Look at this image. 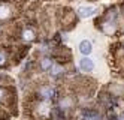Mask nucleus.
<instances>
[{
  "mask_svg": "<svg viewBox=\"0 0 124 120\" xmlns=\"http://www.w3.org/2000/svg\"><path fill=\"white\" fill-rule=\"evenodd\" d=\"M14 15V6L9 2H0V21H8Z\"/></svg>",
  "mask_w": 124,
  "mask_h": 120,
  "instance_id": "obj_1",
  "label": "nucleus"
},
{
  "mask_svg": "<svg viewBox=\"0 0 124 120\" xmlns=\"http://www.w3.org/2000/svg\"><path fill=\"white\" fill-rule=\"evenodd\" d=\"M81 119L82 120H100V113L93 108H84L81 111Z\"/></svg>",
  "mask_w": 124,
  "mask_h": 120,
  "instance_id": "obj_2",
  "label": "nucleus"
},
{
  "mask_svg": "<svg viewBox=\"0 0 124 120\" xmlns=\"http://www.w3.org/2000/svg\"><path fill=\"white\" fill-rule=\"evenodd\" d=\"M54 95H55V89L51 87V86H43V87H40V90H39V96H40L42 99H45V101L54 98Z\"/></svg>",
  "mask_w": 124,
  "mask_h": 120,
  "instance_id": "obj_3",
  "label": "nucleus"
},
{
  "mask_svg": "<svg viewBox=\"0 0 124 120\" xmlns=\"http://www.w3.org/2000/svg\"><path fill=\"white\" fill-rule=\"evenodd\" d=\"M20 38H21V41H24V42H31L34 38H36V33H34L33 29L27 27V29H23V32H21V35H20Z\"/></svg>",
  "mask_w": 124,
  "mask_h": 120,
  "instance_id": "obj_4",
  "label": "nucleus"
},
{
  "mask_svg": "<svg viewBox=\"0 0 124 120\" xmlns=\"http://www.w3.org/2000/svg\"><path fill=\"white\" fill-rule=\"evenodd\" d=\"M79 68H81L84 72H91L94 69V63L91 59H88V57H84L79 60Z\"/></svg>",
  "mask_w": 124,
  "mask_h": 120,
  "instance_id": "obj_5",
  "label": "nucleus"
},
{
  "mask_svg": "<svg viewBox=\"0 0 124 120\" xmlns=\"http://www.w3.org/2000/svg\"><path fill=\"white\" fill-rule=\"evenodd\" d=\"M93 14H94V8L93 6H81L78 9V15L81 18H88V17H91Z\"/></svg>",
  "mask_w": 124,
  "mask_h": 120,
  "instance_id": "obj_6",
  "label": "nucleus"
},
{
  "mask_svg": "<svg viewBox=\"0 0 124 120\" xmlns=\"http://www.w3.org/2000/svg\"><path fill=\"white\" fill-rule=\"evenodd\" d=\"M91 50H93V45H91L90 41H82L79 44V51H81L84 56H88V54L91 53Z\"/></svg>",
  "mask_w": 124,
  "mask_h": 120,
  "instance_id": "obj_7",
  "label": "nucleus"
},
{
  "mask_svg": "<svg viewBox=\"0 0 124 120\" xmlns=\"http://www.w3.org/2000/svg\"><path fill=\"white\" fill-rule=\"evenodd\" d=\"M63 72H64V68L61 66V65H52V68L49 69V74H51L52 78H57L60 75H63Z\"/></svg>",
  "mask_w": 124,
  "mask_h": 120,
  "instance_id": "obj_8",
  "label": "nucleus"
},
{
  "mask_svg": "<svg viewBox=\"0 0 124 120\" xmlns=\"http://www.w3.org/2000/svg\"><path fill=\"white\" fill-rule=\"evenodd\" d=\"M52 65H54V62H52V59L49 57H43L40 60V69L42 71H49L52 68Z\"/></svg>",
  "mask_w": 124,
  "mask_h": 120,
  "instance_id": "obj_9",
  "label": "nucleus"
},
{
  "mask_svg": "<svg viewBox=\"0 0 124 120\" xmlns=\"http://www.w3.org/2000/svg\"><path fill=\"white\" fill-rule=\"evenodd\" d=\"M72 105H73V101L70 99L69 96H64L63 99L60 101V104H58V107H60V108H63V110H69V108H72Z\"/></svg>",
  "mask_w": 124,
  "mask_h": 120,
  "instance_id": "obj_10",
  "label": "nucleus"
},
{
  "mask_svg": "<svg viewBox=\"0 0 124 120\" xmlns=\"http://www.w3.org/2000/svg\"><path fill=\"white\" fill-rule=\"evenodd\" d=\"M52 116H54L55 120H63L64 119V110L60 108V107H57V108L52 110Z\"/></svg>",
  "mask_w": 124,
  "mask_h": 120,
  "instance_id": "obj_11",
  "label": "nucleus"
},
{
  "mask_svg": "<svg viewBox=\"0 0 124 120\" xmlns=\"http://www.w3.org/2000/svg\"><path fill=\"white\" fill-rule=\"evenodd\" d=\"M6 60H8V56H6V53H5L3 50H0V66H3V65L6 63Z\"/></svg>",
  "mask_w": 124,
  "mask_h": 120,
  "instance_id": "obj_12",
  "label": "nucleus"
},
{
  "mask_svg": "<svg viewBox=\"0 0 124 120\" xmlns=\"http://www.w3.org/2000/svg\"><path fill=\"white\" fill-rule=\"evenodd\" d=\"M39 113L40 114H46L48 113V105H46V102H43L42 105H39Z\"/></svg>",
  "mask_w": 124,
  "mask_h": 120,
  "instance_id": "obj_13",
  "label": "nucleus"
},
{
  "mask_svg": "<svg viewBox=\"0 0 124 120\" xmlns=\"http://www.w3.org/2000/svg\"><path fill=\"white\" fill-rule=\"evenodd\" d=\"M5 98H6V90L0 87V102H3V101H5Z\"/></svg>",
  "mask_w": 124,
  "mask_h": 120,
  "instance_id": "obj_14",
  "label": "nucleus"
},
{
  "mask_svg": "<svg viewBox=\"0 0 124 120\" xmlns=\"http://www.w3.org/2000/svg\"><path fill=\"white\" fill-rule=\"evenodd\" d=\"M5 80H6V77L3 75V74H0V84H2V83H3Z\"/></svg>",
  "mask_w": 124,
  "mask_h": 120,
  "instance_id": "obj_15",
  "label": "nucleus"
},
{
  "mask_svg": "<svg viewBox=\"0 0 124 120\" xmlns=\"http://www.w3.org/2000/svg\"><path fill=\"white\" fill-rule=\"evenodd\" d=\"M108 120H118V119H117V117H115V116H112V117H109Z\"/></svg>",
  "mask_w": 124,
  "mask_h": 120,
  "instance_id": "obj_16",
  "label": "nucleus"
},
{
  "mask_svg": "<svg viewBox=\"0 0 124 120\" xmlns=\"http://www.w3.org/2000/svg\"><path fill=\"white\" fill-rule=\"evenodd\" d=\"M117 119H118V120H124V114H121V116H120V117H117Z\"/></svg>",
  "mask_w": 124,
  "mask_h": 120,
  "instance_id": "obj_17",
  "label": "nucleus"
},
{
  "mask_svg": "<svg viewBox=\"0 0 124 120\" xmlns=\"http://www.w3.org/2000/svg\"><path fill=\"white\" fill-rule=\"evenodd\" d=\"M123 12H124V6H123Z\"/></svg>",
  "mask_w": 124,
  "mask_h": 120,
  "instance_id": "obj_18",
  "label": "nucleus"
}]
</instances>
